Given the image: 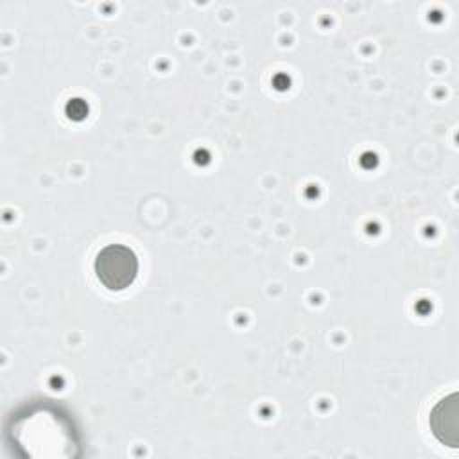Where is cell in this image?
Here are the masks:
<instances>
[{
  "mask_svg": "<svg viewBox=\"0 0 459 459\" xmlns=\"http://www.w3.org/2000/svg\"><path fill=\"white\" fill-rule=\"evenodd\" d=\"M95 274L106 289L124 290L138 274V256L129 246L109 244L95 256Z\"/></svg>",
  "mask_w": 459,
  "mask_h": 459,
  "instance_id": "6da1fadb",
  "label": "cell"
},
{
  "mask_svg": "<svg viewBox=\"0 0 459 459\" xmlns=\"http://www.w3.org/2000/svg\"><path fill=\"white\" fill-rule=\"evenodd\" d=\"M430 429L439 443L457 448L459 446V405L457 393L439 400L430 412Z\"/></svg>",
  "mask_w": 459,
  "mask_h": 459,
  "instance_id": "7a4b0ae2",
  "label": "cell"
}]
</instances>
